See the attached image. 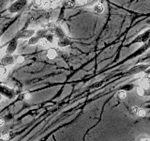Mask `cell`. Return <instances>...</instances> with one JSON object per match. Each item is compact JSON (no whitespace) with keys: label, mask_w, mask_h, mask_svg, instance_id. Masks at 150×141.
I'll use <instances>...</instances> for the list:
<instances>
[{"label":"cell","mask_w":150,"mask_h":141,"mask_svg":"<svg viewBox=\"0 0 150 141\" xmlns=\"http://www.w3.org/2000/svg\"><path fill=\"white\" fill-rule=\"evenodd\" d=\"M28 4V0H15L11 6L8 7V11L9 13H18L22 11Z\"/></svg>","instance_id":"1"},{"label":"cell","mask_w":150,"mask_h":141,"mask_svg":"<svg viewBox=\"0 0 150 141\" xmlns=\"http://www.w3.org/2000/svg\"><path fill=\"white\" fill-rule=\"evenodd\" d=\"M0 94L2 96L8 98V100H13L16 97V92L14 89L8 88V86L0 83Z\"/></svg>","instance_id":"2"},{"label":"cell","mask_w":150,"mask_h":141,"mask_svg":"<svg viewBox=\"0 0 150 141\" xmlns=\"http://www.w3.org/2000/svg\"><path fill=\"white\" fill-rule=\"evenodd\" d=\"M16 63L15 58L13 56V55H5L3 56L1 59H0V65L5 66V67H8V66H11Z\"/></svg>","instance_id":"3"},{"label":"cell","mask_w":150,"mask_h":141,"mask_svg":"<svg viewBox=\"0 0 150 141\" xmlns=\"http://www.w3.org/2000/svg\"><path fill=\"white\" fill-rule=\"evenodd\" d=\"M150 67L149 64H138L134 66V67L131 68L129 73L130 74H139V73H144L145 70H147L148 68Z\"/></svg>","instance_id":"4"},{"label":"cell","mask_w":150,"mask_h":141,"mask_svg":"<svg viewBox=\"0 0 150 141\" xmlns=\"http://www.w3.org/2000/svg\"><path fill=\"white\" fill-rule=\"evenodd\" d=\"M17 47H18V39H17V38H14V39H12L11 41L8 42L5 54H7V55H13L14 53H15Z\"/></svg>","instance_id":"5"},{"label":"cell","mask_w":150,"mask_h":141,"mask_svg":"<svg viewBox=\"0 0 150 141\" xmlns=\"http://www.w3.org/2000/svg\"><path fill=\"white\" fill-rule=\"evenodd\" d=\"M149 38H150V29H147L144 32H143L142 34H140L139 36L136 37L134 42H136V43H144V44L148 41Z\"/></svg>","instance_id":"6"},{"label":"cell","mask_w":150,"mask_h":141,"mask_svg":"<svg viewBox=\"0 0 150 141\" xmlns=\"http://www.w3.org/2000/svg\"><path fill=\"white\" fill-rule=\"evenodd\" d=\"M35 33H36V31L34 29H25V30L19 32L16 38L17 39H29L30 37L35 35Z\"/></svg>","instance_id":"7"},{"label":"cell","mask_w":150,"mask_h":141,"mask_svg":"<svg viewBox=\"0 0 150 141\" xmlns=\"http://www.w3.org/2000/svg\"><path fill=\"white\" fill-rule=\"evenodd\" d=\"M60 0H44L42 3V7L45 9H54L59 4Z\"/></svg>","instance_id":"8"},{"label":"cell","mask_w":150,"mask_h":141,"mask_svg":"<svg viewBox=\"0 0 150 141\" xmlns=\"http://www.w3.org/2000/svg\"><path fill=\"white\" fill-rule=\"evenodd\" d=\"M71 43H72L71 40H70L69 38H68L67 36L61 38V39H58V41H57V46L60 47V48H65V47H68Z\"/></svg>","instance_id":"9"},{"label":"cell","mask_w":150,"mask_h":141,"mask_svg":"<svg viewBox=\"0 0 150 141\" xmlns=\"http://www.w3.org/2000/svg\"><path fill=\"white\" fill-rule=\"evenodd\" d=\"M53 33H54V37L56 38V39H61V38L67 36V35H66L65 30L60 26H56V27L54 28V30Z\"/></svg>","instance_id":"10"},{"label":"cell","mask_w":150,"mask_h":141,"mask_svg":"<svg viewBox=\"0 0 150 141\" xmlns=\"http://www.w3.org/2000/svg\"><path fill=\"white\" fill-rule=\"evenodd\" d=\"M92 8H93V12L96 14H101L103 11H104V7H103V5L100 2L95 4Z\"/></svg>","instance_id":"11"},{"label":"cell","mask_w":150,"mask_h":141,"mask_svg":"<svg viewBox=\"0 0 150 141\" xmlns=\"http://www.w3.org/2000/svg\"><path fill=\"white\" fill-rule=\"evenodd\" d=\"M62 6L66 9H72L76 6V0H63Z\"/></svg>","instance_id":"12"},{"label":"cell","mask_w":150,"mask_h":141,"mask_svg":"<svg viewBox=\"0 0 150 141\" xmlns=\"http://www.w3.org/2000/svg\"><path fill=\"white\" fill-rule=\"evenodd\" d=\"M46 56L49 59H54V58H56V56H57V52H56V50L54 48H49L47 50Z\"/></svg>","instance_id":"13"},{"label":"cell","mask_w":150,"mask_h":141,"mask_svg":"<svg viewBox=\"0 0 150 141\" xmlns=\"http://www.w3.org/2000/svg\"><path fill=\"white\" fill-rule=\"evenodd\" d=\"M140 86H142L144 88L150 87V77L149 76L143 77L142 79H141V81H140Z\"/></svg>","instance_id":"14"},{"label":"cell","mask_w":150,"mask_h":141,"mask_svg":"<svg viewBox=\"0 0 150 141\" xmlns=\"http://www.w3.org/2000/svg\"><path fill=\"white\" fill-rule=\"evenodd\" d=\"M44 39L49 42L50 44H54V41H55V37L54 35V33H52V32H48L46 34V36L44 37Z\"/></svg>","instance_id":"15"},{"label":"cell","mask_w":150,"mask_h":141,"mask_svg":"<svg viewBox=\"0 0 150 141\" xmlns=\"http://www.w3.org/2000/svg\"><path fill=\"white\" fill-rule=\"evenodd\" d=\"M48 32H49V31L47 30L46 28H40L39 30H37V31H36L35 34H36L37 37H39L40 39H43V38L46 36V34H47Z\"/></svg>","instance_id":"16"},{"label":"cell","mask_w":150,"mask_h":141,"mask_svg":"<svg viewBox=\"0 0 150 141\" xmlns=\"http://www.w3.org/2000/svg\"><path fill=\"white\" fill-rule=\"evenodd\" d=\"M42 0H32V2L30 3V8L32 9H40L42 7Z\"/></svg>","instance_id":"17"},{"label":"cell","mask_w":150,"mask_h":141,"mask_svg":"<svg viewBox=\"0 0 150 141\" xmlns=\"http://www.w3.org/2000/svg\"><path fill=\"white\" fill-rule=\"evenodd\" d=\"M40 38L37 37L36 35H33L32 37H30L28 39V45H36V44H39V41H40Z\"/></svg>","instance_id":"18"},{"label":"cell","mask_w":150,"mask_h":141,"mask_svg":"<svg viewBox=\"0 0 150 141\" xmlns=\"http://www.w3.org/2000/svg\"><path fill=\"white\" fill-rule=\"evenodd\" d=\"M56 26H57V25H56V24L54 23V22H48V23H47L46 24V29L47 30H48L49 32H52V33H53L54 32V28L56 27Z\"/></svg>","instance_id":"19"},{"label":"cell","mask_w":150,"mask_h":141,"mask_svg":"<svg viewBox=\"0 0 150 141\" xmlns=\"http://www.w3.org/2000/svg\"><path fill=\"white\" fill-rule=\"evenodd\" d=\"M8 73V69L5 67V66L0 65V77H4L6 76Z\"/></svg>","instance_id":"20"},{"label":"cell","mask_w":150,"mask_h":141,"mask_svg":"<svg viewBox=\"0 0 150 141\" xmlns=\"http://www.w3.org/2000/svg\"><path fill=\"white\" fill-rule=\"evenodd\" d=\"M136 92H137V94L141 97L144 96V88H143L142 86L137 87V88H136Z\"/></svg>","instance_id":"21"},{"label":"cell","mask_w":150,"mask_h":141,"mask_svg":"<svg viewBox=\"0 0 150 141\" xmlns=\"http://www.w3.org/2000/svg\"><path fill=\"white\" fill-rule=\"evenodd\" d=\"M117 97H118L120 100H124V99L127 97V91L126 90H120L117 93Z\"/></svg>","instance_id":"22"},{"label":"cell","mask_w":150,"mask_h":141,"mask_svg":"<svg viewBox=\"0 0 150 141\" xmlns=\"http://www.w3.org/2000/svg\"><path fill=\"white\" fill-rule=\"evenodd\" d=\"M39 44H40V46H42V47H47V46H49V45H50V43L44 39V38H43V39H40V40Z\"/></svg>","instance_id":"23"},{"label":"cell","mask_w":150,"mask_h":141,"mask_svg":"<svg viewBox=\"0 0 150 141\" xmlns=\"http://www.w3.org/2000/svg\"><path fill=\"white\" fill-rule=\"evenodd\" d=\"M98 2V0H87L86 1V6L89 7V8H92L94 5L97 4Z\"/></svg>","instance_id":"24"},{"label":"cell","mask_w":150,"mask_h":141,"mask_svg":"<svg viewBox=\"0 0 150 141\" xmlns=\"http://www.w3.org/2000/svg\"><path fill=\"white\" fill-rule=\"evenodd\" d=\"M136 115L139 116V117H144L145 115H146V112H145V110L143 109V108H138V111H137V113H136Z\"/></svg>","instance_id":"25"},{"label":"cell","mask_w":150,"mask_h":141,"mask_svg":"<svg viewBox=\"0 0 150 141\" xmlns=\"http://www.w3.org/2000/svg\"><path fill=\"white\" fill-rule=\"evenodd\" d=\"M1 139L3 140H8L9 138H11V134L8 133V132H4V133H2L1 135Z\"/></svg>","instance_id":"26"},{"label":"cell","mask_w":150,"mask_h":141,"mask_svg":"<svg viewBox=\"0 0 150 141\" xmlns=\"http://www.w3.org/2000/svg\"><path fill=\"white\" fill-rule=\"evenodd\" d=\"M15 61H16V63H19V64H22L25 62V56H18L17 58H15Z\"/></svg>","instance_id":"27"},{"label":"cell","mask_w":150,"mask_h":141,"mask_svg":"<svg viewBox=\"0 0 150 141\" xmlns=\"http://www.w3.org/2000/svg\"><path fill=\"white\" fill-rule=\"evenodd\" d=\"M87 0H76V5L78 4L79 6H86Z\"/></svg>","instance_id":"28"},{"label":"cell","mask_w":150,"mask_h":141,"mask_svg":"<svg viewBox=\"0 0 150 141\" xmlns=\"http://www.w3.org/2000/svg\"><path fill=\"white\" fill-rule=\"evenodd\" d=\"M30 98H31V94L29 92H25L23 94V99H25V100H29Z\"/></svg>","instance_id":"29"},{"label":"cell","mask_w":150,"mask_h":141,"mask_svg":"<svg viewBox=\"0 0 150 141\" xmlns=\"http://www.w3.org/2000/svg\"><path fill=\"white\" fill-rule=\"evenodd\" d=\"M145 45L144 46V49H142V50H141L140 52H142V51H144V50H145V49H148L149 48V47H150V38H149V40H148V41L146 42V43H144Z\"/></svg>","instance_id":"30"},{"label":"cell","mask_w":150,"mask_h":141,"mask_svg":"<svg viewBox=\"0 0 150 141\" xmlns=\"http://www.w3.org/2000/svg\"><path fill=\"white\" fill-rule=\"evenodd\" d=\"M144 96H150V87L144 88Z\"/></svg>","instance_id":"31"},{"label":"cell","mask_w":150,"mask_h":141,"mask_svg":"<svg viewBox=\"0 0 150 141\" xmlns=\"http://www.w3.org/2000/svg\"><path fill=\"white\" fill-rule=\"evenodd\" d=\"M137 111H138V107L137 106H132V107H131V113H132V114L136 115Z\"/></svg>","instance_id":"32"},{"label":"cell","mask_w":150,"mask_h":141,"mask_svg":"<svg viewBox=\"0 0 150 141\" xmlns=\"http://www.w3.org/2000/svg\"><path fill=\"white\" fill-rule=\"evenodd\" d=\"M4 124H5V120H4V119H2V118H0V127L3 126Z\"/></svg>","instance_id":"33"},{"label":"cell","mask_w":150,"mask_h":141,"mask_svg":"<svg viewBox=\"0 0 150 141\" xmlns=\"http://www.w3.org/2000/svg\"><path fill=\"white\" fill-rule=\"evenodd\" d=\"M131 88H132V85H129V87L127 86V87H125V88H124V89H128V90H129V89H131Z\"/></svg>","instance_id":"34"},{"label":"cell","mask_w":150,"mask_h":141,"mask_svg":"<svg viewBox=\"0 0 150 141\" xmlns=\"http://www.w3.org/2000/svg\"><path fill=\"white\" fill-rule=\"evenodd\" d=\"M139 140H142V141H150V138H139Z\"/></svg>","instance_id":"35"},{"label":"cell","mask_w":150,"mask_h":141,"mask_svg":"<svg viewBox=\"0 0 150 141\" xmlns=\"http://www.w3.org/2000/svg\"><path fill=\"white\" fill-rule=\"evenodd\" d=\"M95 88H98V87H100V83H98V84H96V86H94Z\"/></svg>","instance_id":"36"},{"label":"cell","mask_w":150,"mask_h":141,"mask_svg":"<svg viewBox=\"0 0 150 141\" xmlns=\"http://www.w3.org/2000/svg\"><path fill=\"white\" fill-rule=\"evenodd\" d=\"M1 99H2V95L0 94V102H1Z\"/></svg>","instance_id":"37"},{"label":"cell","mask_w":150,"mask_h":141,"mask_svg":"<svg viewBox=\"0 0 150 141\" xmlns=\"http://www.w3.org/2000/svg\"><path fill=\"white\" fill-rule=\"evenodd\" d=\"M0 40H1V35H0Z\"/></svg>","instance_id":"38"}]
</instances>
